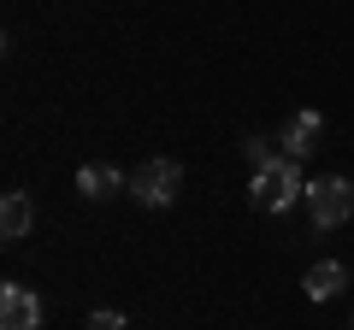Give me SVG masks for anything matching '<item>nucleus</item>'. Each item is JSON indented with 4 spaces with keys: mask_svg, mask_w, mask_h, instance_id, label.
Instances as JSON below:
<instances>
[{
    "mask_svg": "<svg viewBox=\"0 0 354 330\" xmlns=\"http://www.w3.org/2000/svg\"><path fill=\"white\" fill-rule=\"evenodd\" d=\"M0 236L6 242L30 236V195L24 189H6V201H0Z\"/></svg>",
    "mask_w": 354,
    "mask_h": 330,
    "instance_id": "0eeeda50",
    "label": "nucleus"
},
{
    "mask_svg": "<svg viewBox=\"0 0 354 330\" xmlns=\"http://www.w3.org/2000/svg\"><path fill=\"white\" fill-rule=\"evenodd\" d=\"M307 213H313L319 230H337L354 213V183L348 177H313L307 183Z\"/></svg>",
    "mask_w": 354,
    "mask_h": 330,
    "instance_id": "7ed1b4c3",
    "label": "nucleus"
},
{
    "mask_svg": "<svg viewBox=\"0 0 354 330\" xmlns=\"http://www.w3.org/2000/svg\"><path fill=\"white\" fill-rule=\"evenodd\" d=\"M41 324V301L24 283H6L0 289V330H36Z\"/></svg>",
    "mask_w": 354,
    "mask_h": 330,
    "instance_id": "20e7f679",
    "label": "nucleus"
},
{
    "mask_svg": "<svg viewBox=\"0 0 354 330\" xmlns=\"http://www.w3.org/2000/svg\"><path fill=\"white\" fill-rule=\"evenodd\" d=\"M254 213H290L295 201H307V183H301V165L283 153V159H272L266 171H254Z\"/></svg>",
    "mask_w": 354,
    "mask_h": 330,
    "instance_id": "f257e3e1",
    "label": "nucleus"
},
{
    "mask_svg": "<svg viewBox=\"0 0 354 330\" xmlns=\"http://www.w3.org/2000/svg\"><path fill=\"white\" fill-rule=\"evenodd\" d=\"M242 153H248V165H254V171H266V165H272V159H283V153L272 148V142H266V136H248V142H242Z\"/></svg>",
    "mask_w": 354,
    "mask_h": 330,
    "instance_id": "1a4fd4ad",
    "label": "nucleus"
},
{
    "mask_svg": "<svg viewBox=\"0 0 354 330\" xmlns=\"http://www.w3.org/2000/svg\"><path fill=\"white\" fill-rule=\"evenodd\" d=\"M83 330H124V318H118V313H88Z\"/></svg>",
    "mask_w": 354,
    "mask_h": 330,
    "instance_id": "9d476101",
    "label": "nucleus"
},
{
    "mask_svg": "<svg viewBox=\"0 0 354 330\" xmlns=\"http://www.w3.org/2000/svg\"><path fill=\"white\" fill-rule=\"evenodd\" d=\"M177 189H183L177 159H148V165L130 171V201H142V206H171Z\"/></svg>",
    "mask_w": 354,
    "mask_h": 330,
    "instance_id": "f03ea898",
    "label": "nucleus"
},
{
    "mask_svg": "<svg viewBox=\"0 0 354 330\" xmlns=\"http://www.w3.org/2000/svg\"><path fill=\"white\" fill-rule=\"evenodd\" d=\"M77 189H83L88 201H106V195L130 189V177L118 171V165H83V171H77Z\"/></svg>",
    "mask_w": 354,
    "mask_h": 330,
    "instance_id": "39448f33",
    "label": "nucleus"
},
{
    "mask_svg": "<svg viewBox=\"0 0 354 330\" xmlns=\"http://www.w3.org/2000/svg\"><path fill=\"white\" fill-rule=\"evenodd\" d=\"M319 130H325V118H319V113H295L290 118V130H283V153H290V159H301V153H313L319 148Z\"/></svg>",
    "mask_w": 354,
    "mask_h": 330,
    "instance_id": "423d86ee",
    "label": "nucleus"
},
{
    "mask_svg": "<svg viewBox=\"0 0 354 330\" xmlns=\"http://www.w3.org/2000/svg\"><path fill=\"white\" fill-rule=\"evenodd\" d=\"M342 283H348V271H342V260H319L313 271H307L301 289L313 295V301H330V295H342Z\"/></svg>",
    "mask_w": 354,
    "mask_h": 330,
    "instance_id": "6e6552de",
    "label": "nucleus"
}]
</instances>
